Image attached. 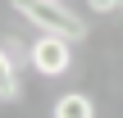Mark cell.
Here are the masks:
<instances>
[{
	"mask_svg": "<svg viewBox=\"0 0 123 118\" xmlns=\"http://www.w3.org/2000/svg\"><path fill=\"white\" fill-rule=\"evenodd\" d=\"M119 14H123V5H119Z\"/></svg>",
	"mask_w": 123,
	"mask_h": 118,
	"instance_id": "cell-7",
	"label": "cell"
},
{
	"mask_svg": "<svg viewBox=\"0 0 123 118\" xmlns=\"http://www.w3.org/2000/svg\"><path fill=\"white\" fill-rule=\"evenodd\" d=\"M27 59H32V68H37L41 77H64V73L73 68V41L41 32V36L27 45Z\"/></svg>",
	"mask_w": 123,
	"mask_h": 118,
	"instance_id": "cell-2",
	"label": "cell"
},
{
	"mask_svg": "<svg viewBox=\"0 0 123 118\" xmlns=\"http://www.w3.org/2000/svg\"><path fill=\"white\" fill-rule=\"evenodd\" d=\"M119 5H123V0H87V9H91V14H114Z\"/></svg>",
	"mask_w": 123,
	"mask_h": 118,
	"instance_id": "cell-6",
	"label": "cell"
},
{
	"mask_svg": "<svg viewBox=\"0 0 123 118\" xmlns=\"http://www.w3.org/2000/svg\"><path fill=\"white\" fill-rule=\"evenodd\" d=\"M0 100L5 105H18L23 100V77L18 73H0Z\"/></svg>",
	"mask_w": 123,
	"mask_h": 118,
	"instance_id": "cell-5",
	"label": "cell"
},
{
	"mask_svg": "<svg viewBox=\"0 0 123 118\" xmlns=\"http://www.w3.org/2000/svg\"><path fill=\"white\" fill-rule=\"evenodd\" d=\"M37 32H50V36H64V41H87V23L78 18V14H68L59 0H9Z\"/></svg>",
	"mask_w": 123,
	"mask_h": 118,
	"instance_id": "cell-1",
	"label": "cell"
},
{
	"mask_svg": "<svg viewBox=\"0 0 123 118\" xmlns=\"http://www.w3.org/2000/svg\"><path fill=\"white\" fill-rule=\"evenodd\" d=\"M18 64H23V45L14 36H5L0 41V73H18Z\"/></svg>",
	"mask_w": 123,
	"mask_h": 118,
	"instance_id": "cell-4",
	"label": "cell"
},
{
	"mask_svg": "<svg viewBox=\"0 0 123 118\" xmlns=\"http://www.w3.org/2000/svg\"><path fill=\"white\" fill-rule=\"evenodd\" d=\"M59 5H64V0H59Z\"/></svg>",
	"mask_w": 123,
	"mask_h": 118,
	"instance_id": "cell-8",
	"label": "cell"
},
{
	"mask_svg": "<svg viewBox=\"0 0 123 118\" xmlns=\"http://www.w3.org/2000/svg\"><path fill=\"white\" fill-rule=\"evenodd\" d=\"M50 118H96V105H91L87 91H64L50 105Z\"/></svg>",
	"mask_w": 123,
	"mask_h": 118,
	"instance_id": "cell-3",
	"label": "cell"
}]
</instances>
